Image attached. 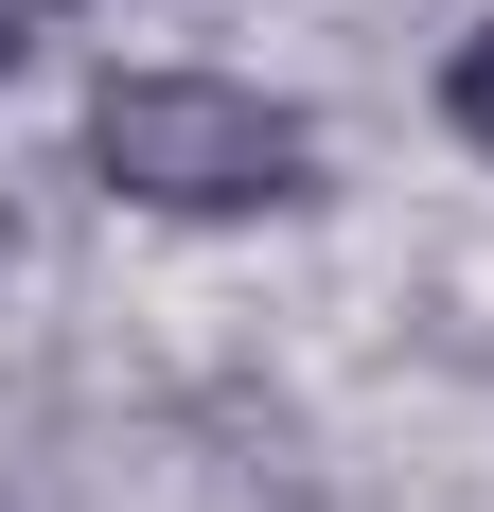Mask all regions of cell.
Masks as SVG:
<instances>
[{"instance_id":"cell-2","label":"cell","mask_w":494,"mask_h":512,"mask_svg":"<svg viewBox=\"0 0 494 512\" xmlns=\"http://www.w3.org/2000/svg\"><path fill=\"white\" fill-rule=\"evenodd\" d=\"M424 106H442V142H459V159L494 177V0H477V18L442 36V71H424Z\"/></svg>"},{"instance_id":"cell-3","label":"cell","mask_w":494,"mask_h":512,"mask_svg":"<svg viewBox=\"0 0 494 512\" xmlns=\"http://www.w3.org/2000/svg\"><path fill=\"white\" fill-rule=\"evenodd\" d=\"M36 53H53V0H0V89H18Z\"/></svg>"},{"instance_id":"cell-1","label":"cell","mask_w":494,"mask_h":512,"mask_svg":"<svg viewBox=\"0 0 494 512\" xmlns=\"http://www.w3.org/2000/svg\"><path fill=\"white\" fill-rule=\"evenodd\" d=\"M71 177L142 230H300L336 195V124L230 53H106L71 106Z\"/></svg>"}]
</instances>
